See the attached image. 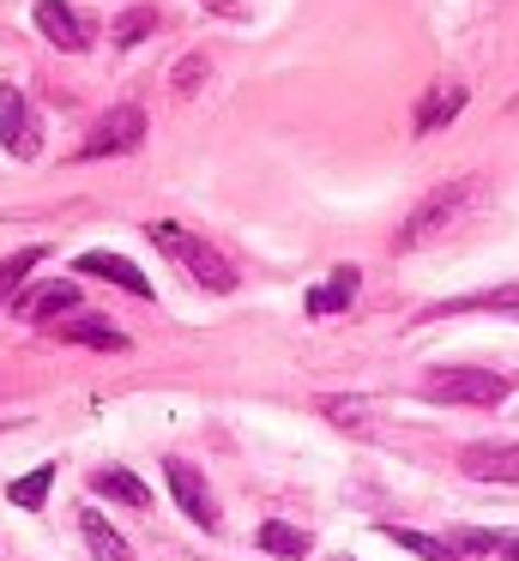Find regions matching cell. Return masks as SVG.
I'll return each instance as SVG.
<instances>
[{"mask_svg":"<svg viewBox=\"0 0 519 561\" xmlns=\"http://www.w3.org/2000/svg\"><path fill=\"white\" fill-rule=\"evenodd\" d=\"M514 561H519V549H514Z\"/></svg>","mask_w":519,"mask_h":561,"instance_id":"cell-26","label":"cell"},{"mask_svg":"<svg viewBox=\"0 0 519 561\" xmlns=\"http://www.w3.org/2000/svg\"><path fill=\"white\" fill-rule=\"evenodd\" d=\"M459 110H465V85H435L429 98L417 103V122H410V127H417V134H441Z\"/></svg>","mask_w":519,"mask_h":561,"instance_id":"cell-15","label":"cell"},{"mask_svg":"<svg viewBox=\"0 0 519 561\" xmlns=\"http://www.w3.org/2000/svg\"><path fill=\"white\" fill-rule=\"evenodd\" d=\"M157 31V13L151 7H127V13L115 19V49H133V43H145Z\"/></svg>","mask_w":519,"mask_h":561,"instance_id":"cell-20","label":"cell"},{"mask_svg":"<svg viewBox=\"0 0 519 561\" xmlns=\"http://www.w3.org/2000/svg\"><path fill=\"white\" fill-rule=\"evenodd\" d=\"M0 146H7L19 163H31L36 151H43V122H36L31 98L12 91V85H0Z\"/></svg>","mask_w":519,"mask_h":561,"instance_id":"cell-5","label":"cell"},{"mask_svg":"<svg viewBox=\"0 0 519 561\" xmlns=\"http://www.w3.org/2000/svg\"><path fill=\"white\" fill-rule=\"evenodd\" d=\"M48 332H55L60 344H84V351H127V332L109 327L103 314H67V320H55Z\"/></svg>","mask_w":519,"mask_h":561,"instance_id":"cell-10","label":"cell"},{"mask_svg":"<svg viewBox=\"0 0 519 561\" xmlns=\"http://www.w3.org/2000/svg\"><path fill=\"white\" fill-rule=\"evenodd\" d=\"M91 495L121 501V507H133V513H145V507H151V489H145L139 477L127 471V465H97V471H91Z\"/></svg>","mask_w":519,"mask_h":561,"instance_id":"cell-12","label":"cell"},{"mask_svg":"<svg viewBox=\"0 0 519 561\" xmlns=\"http://www.w3.org/2000/svg\"><path fill=\"white\" fill-rule=\"evenodd\" d=\"M381 531L393 537L398 549H410V556H417V561H465V556H459L453 543H447V537H429V531H410V525H381Z\"/></svg>","mask_w":519,"mask_h":561,"instance_id":"cell-18","label":"cell"},{"mask_svg":"<svg viewBox=\"0 0 519 561\" xmlns=\"http://www.w3.org/2000/svg\"><path fill=\"white\" fill-rule=\"evenodd\" d=\"M48 489H55V465H36V471H24L19 483L7 489V501H12V507H24V513H36L48 501Z\"/></svg>","mask_w":519,"mask_h":561,"instance_id":"cell-19","label":"cell"},{"mask_svg":"<svg viewBox=\"0 0 519 561\" xmlns=\"http://www.w3.org/2000/svg\"><path fill=\"white\" fill-rule=\"evenodd\" d=\"M483 308H519V284H501V290H477V296H453V302H435V308H422V320L483 314Z\"/></svg>","mask_w":519,"mask_h":561,"instance_id":"cell-16","label":"cell"},{"mask_svg":"<svg viewBox=\"0 0 519 561\" xmlns=\"http://www.w3.org/2000/svg\"><path fill=\"white\" fill-rule=\"evenodd\" d=\"M483 199H489V182H483V175H459V182H441L435 194H422L417 206H410V218L398 224L393 248H398V254H417V248H429V242H447L453 230H465V224L477 218Z\"/></svg>","mask_w":519,"mask_h":561,"instance_id":"cell-1","label":"cell"},{"mask_svg":"<svg viewBox=\"0 0 519 561\" xmlns=\"http://www.w3.org/2000/svg\"><path fill=\"white\" fill-rule=\"evenodd\" d=\"M79 537H84V549H91V561H133L127 537H121L97 507H84V513H79Z\"/></svg>","mask_w":519,"mask_h":561,"instance_id":"cell-13","label":"cell"},{"mask_svg":"<svg viewBox=\"0 0 519 561\" xmlns=\"http://www.w3.org/2000/svg\"><path fill=\"white\" fill-rule=\"evenodd\" d=\"M514 115H519V98H514Z\"/></svg>","mask_w":519,"mask_h":561,"instance_id":"cell-24","label":"cell"},{"mask_svg":"<svg viewBox=\"0 0 519 561\" xmlns=\"http://www.w3.org/2000/svg\"><path fill=\"white\" fill-rule=\"evenodd\" d=\"M332 561H350V556H332Z\"/></svg>","mask_w":519,"mask_h":561,"instance_id":"cell-25","label":"cell"},{"mask_svg":"<svg viewBox=\"0 0 519 561\" xmlns=\"http://www.w3.org/2000/svg\"><path fill=\"white\" fill-rule=\"evenodd\" d=\"M507 392H514V380L495 375V368H429L422 375V399H441V404H477V411H489Z\"/></svg>","mask_w":519,"mask_h":561,"instance_id":"cell-3","label":"cell"},{"mask_svg":"<svg viewBox=\"0 0 519 561\" xmlns=\"http://www.w3.org/2000/svg\"><path fill=\"white\" fill-rule=\"evenodd\" d=\"M36 31H43L55 49H67V55L91 49V19L72 13L67 0H36Z\"/></svg>","mask_w":519,"mask_h":561,"instance_id":"cell-9","label":"cell"},{"mask_svg":"<svg viewBox=\"0 0 519 561\" xmlns=\"http://www.w3.org/2000/svg\"><path fill=\"white\" fill-rule=\"evenodd\" d=\"M145 236H151V242L163 248V254L176 260V266L188 272L193 284H200V290H217V296H224V290H236V266H229V260L217 254L212 242L188 236L181 224H163V218H157V224H145Z\"/></svg>","mask_w":519,"mask_h":561,"instance_id":"cell-2","label":"cell"},{"mask_svg":"<svg viewBox=\"0 0 519 561\" xmlns=\"http://www.w3.org/2000/svg\"><path fill=\"white\" fill-rule=\"evenodd\" d=\"M357 284H362V272H357V266H338L326 284H314V290H308V314H314V320L345 314V308H350V296H357Z\"/></svg>","mask_w":519,"mask_h":561,"instance_id":"cell-14","label":"cell"},{"mask_svg":"<svg viewBox=\"0 0 519 561\" xmlns=\"http://www.w3.org/2000/svg\"><path fill=\"white\" fill-rule=\"evenodd\" d=\"M36 260H43V248H24V254H12L7 266H0V296H12V290H19V284L31 278V266H36Z\"/></svg>","mask_w":519,"mask_h":561,"instance_id":"cell-22","label":"cell"},{"mask_svg":"<svg viewBox=\"0 0 519 561\" xmlns=\"http://www.w3.org/2000/svg\"><path fill=\"white\" fill-rule=\"evenodd\" d=\"M79 272L84 278H109V284H121L127 296H139V302H151V278H145L133 260H121V254H79Z\"/></svg>","mask_w":519,"mask_h":561,"instance_id":"cell-11","label":"cell"},{"mask_svg":"<svg viewBox=\"0 0 519 561\" xmlns=\"http://www.w3.org/2000/svg\"><path fill=\"white\" fill-rule=\"evenodd\" d=\"M163 477H169V495H176V507L188 513L200 531H217V519H224V513H217V501H212V483H205V477L193 471L188 459H163Z\"/></svg>","mask_w":519,"mask_h":561,"instance_id":"cell-6","label":"cell"},{"mask_svg":"<svg viewBox=\"0 0 519 561\" xmlns=\"http://www.w3.org/2000/svg\"><path fill=\"white\" fill-rule=\"evenodd\" d=\"M320 411H326V423H338V428H357V435L369 428V404L362 399H326Z\"/></svg>","mask_w":519,"mask_h":561,"instance_id":"cell-21","label":"cell"},{"mask_svg":"<svg viewBox=\"0 0 519 561\" xmlns=\"http://www.w3.org/2000/svg\"><path fill=\"white\" fill-rule=\"evenodd\" d=\"M459 471L471 483H519V440H477L459 453Z\"/></svg>","mask_w":519,"mask_h":561,"instance_id":"cell-8","label":"cell"},{"mask_svg":"<svg viewBox=\"0 0 519 561\" xmlns=\"http://www.w3.org/2000/svg\"><path fill=\"white\" fill-rule=\"evenodd\" d=\"M205 73H212V61H205V55H188V61L176 67V91H181V98H193V91L205 85Z\"/></svg>","mask_w":519,"mask_h":561,"instance_id":"cell-23","label":"cell"},{"mask_svg":"<svg viewBox=\"0 0 519 561\" xmlns=\"http://www.w3.org/2000/svg\"><path fill=\"white\" fill-rule=\"evenodd\" d=\"M253 543H260L266 556H278V561H302V556H308V531H296V525H284V519H266L260 531H253Z\"/></svg>","mask_w":519,"mask_h":561,"instance_id":"cell-17","label":"cell"},{"mask_svg":"<svg viewBox=\"0 0 519 561\" xmlns=\"http://www.w3.org/2000/svg\"><path fill=\"white\" fill-rule=\"evenodd\" d=\"M12 314L31 320V327H55V320L79 314V284L72 278H55V284H31V290L12 296Z\"/></svg>","mask_w":519,"mask_h":561,"instance_id":"cell-7","label":"cell"},{"mask_svg":"<svg viewBox=\"0 0 519 561\" xmlns=\"http://www.w3.org/2000/svg\"><path fill=\"white\" fill-rule=\"evenodd\" d=\"M145 146V110L139 103H121V110H109L103 122L84 134V146H79V158L91 163V158H127V151H139Z\"/></svg>","mask_w":519,"mask_h":561,"instance_id":"cell-4","label":"cell"}]
</instances>
